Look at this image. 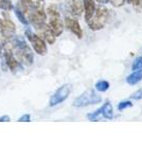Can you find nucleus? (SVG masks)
<instances>
[{"label": "nucleus", "instance_id": "f257e3e1", "mask_svg": "<svg viewBox=\"0 0 142 159\" xmlns=\"http://www.w3.org/2000/svg\"><path fill=\"white\" fill-rule=\"evenodd\" d=\"M13 43L15 45L17 55L19 57L20 61H22L27 66L32 65L33 61H34V56H33L32 50L30 49V47L28 46V43H25L24 38L16 36L13 39Z\"/></svg>", "mask_w": 142, "mask_h": 159}, {"label": "nucleus", "instance_id": "f03ea898", "mask_svg": "<svg viewBox=\"0 0 142 159\" xmlns=\"http://www.w3.org/2000/svg\"><path fill=\"white\" fill-rule=\"evenodd\" d=\"M108 17H109V10L105 7H97L95 11L87 24L92 31L102 30L107 24Z\"/></svg>", "mask_w": 142, "mask_h": 159}, {"label": "nucleus", "instance_id": "7ed1b4c3", "mask_svg": "<svg viewBox=\"0 0 142 159\" xmlns=\"http://www.w3.org/2000/svg\"><path fill=\"white\" fill-rule=\"evenodd\" d=\"M47 14L49 17V28L55 35V37L59 36L64 31V24L62 21L61 14L54 6H50L48 7Z\"/></svg>", "mask_w": 142, "mask_h": 159}, {"label": "nucleus", "instance_id": "20e7f679", "mask_svg": "<svg viewBox=\"0 0 142 159\" xmlns=\"http://www.w3.org/2000/svg\"><path fill=\"white\" fill-rule=\"evenodd\" d=\"M101 101H102L101 96H99L94 89H89V90L83 92L80 97H77L73 101L72 105L74 107H86L88 105L99 104Z\"/></svg>", "mask_w": 142, "mask_h": 159}, {"label": "nucleus", "instance_id": "39448f33", "mask_svg": "<svg viewBox=\"0 0 142 159\" xmlns=\"http://www.w3.org/2000/svg\"><path fill=\"white\" fill-rule=\"evenodd\" d=\"M25 36L30 40L33 49H34V51L37 54H39V55L47 54V51H48L47 45H46V42L39 36V35L34 34V33H32V31L30 29H27L25 30Z\"/></svg>", "mask_w": 142, "mask_h": 159}, {"label": "nucleus", "instance_id": "423d86ee", "mask_svg": "<svg viewBox=\"0 0 142 159\" xmlns=\"http://www.w3.org/2000/svg\"><path fill=\"white\" fill-rule=\"evenodd\" d=\"M71 91V85L70 84H65V85L61 86L59 88L52 94L49 101V105L50 106H56L57 104H61L68 98Z\"/></svg>", "mask_w": 142, "mask_h": 159}, {"label": "nucleus", "instance_id": "0eeeda50", "mask_svg": "<svg viewBox=\"0 0 142 159\" xmlns=\"http://www.w3.org/2000/svg\"><path fill=\"white\" fill-rule=\"evenodd\" d=\"M36 30H37L39 36L42 37L45 42H47L48 43H50V45H53V43H55L56 37H55V35L53 34V32L51 31L50 28H49V25H47L46 24H42L36 27Z\"/></svg>", "mask_w": 142, "mask_h": 159}, {"label": "nucleus", "instance_id": "6e6552de", "mask_svg": "<svg viewBox=\"0 0 142 159\" xmlns=\"http://www.w3.org/2000/svg\"><path fill=\"white\" fill-rule=\"evenodd\" d=\"M28 14H29V19L31 20V22H32L35 27H37V25H39L42 24H45V20H46L47 15H46V12L44 9L29 11Z\"/></svg>", "mask_w": 142, "mask_h": 159}, {"label": "nucleus", "instance_id": "1a4fd4ad", "mask_svg": "<svg viewBox=\"0 0 142 159\" xmlns=\"http://www.w3.org/2000/svg\"><path fill=\"white\" fill-rule=\"evenodd\" d=\"M65 25L69 31H71L77 38L83 37V31H82L81 25L76 19L71 18V17H66L65 18Z\"/></svg>", "mask_w": 142, "mask_h": 159}, {"label": "nucleus", "instance_id": "9d476101", "mask_svg": "<svg viewBox=\"0 0 142 159\" xmlns=\"http://www.w3.org/2000/svg\"><path fill=\"white\" fill-rule=\"evenodd\" d=\"M67 10L74 16H81L84 12L83 0H67Z\"/></svg>", "mask_w": 142, "mask_h": 159}, {"label": "nucleus", "instance_id": "9b49d317", "mask_svg": "<svg viewBox=\"0 0 142 159\" xmlns=\"http://www.w3.org/2000/svg\"><path fill=\"white\" fill-rule=\"evenodd\" d=\"M15 25L10 19L0 20V31L4 37H11L15 33Z\"/></svg>", "mask_w": 142, "mask_h": 159}, {"label": "nucleus", "instance_id": "f8f14e48", "mask_svg": "<svg viewBox=\"0 0 142 159\" xmlns=\"http://www.w3.org/2000/svg\"><path fill=\"white\" fill-rule=\"evenodd\" d=\"M22 7L25 12L44 9V0H22Z\"/></svg>", "mask_w": 142, "mask_h": 159}, {"label": "nucleus", "instance_id": "ddd939ff", "mask_svg": "<svg viewBox=\"0 0 142 159\" xmlns=\"http://www.w3.org/2000/svg\"><path fill=\"white\" fill-rule=\"evenodd\" d=\"M84 12H85V20L86 22L91 18L95 11V1L94 0H83Z\"/></svg>", "mask_w": 142, "mask_h": 159}, {"label": "nucleus", "instance_id": "4468645a", "mask_svg": "<svg viewBox=\"0 0 142 159\" xmlns=\"http://www.w3.org/2000/svg\"><path fill=\"white\" fill-rule=\"evenodd\" d=\"M99 110H100V114H101V116H102V118H105V119H108V120L113 119V108L109 101L105 102V104L103 105L102 107H100Z\"/></svg>", "mask_w": 142, "mask_h": 159}, {"label": "nucleus", "instance_id": "2eb2a0df", "mask_svg": "<svg viewBox=\"0 0 142 159\" xmlns=\"http://www.w3.org/2000/svg\"><path fill=\"white\" fill-rule=\"evenodd\" d=\"M141 81H142V69L135 70L133 73H131L126 78V83L130 84V85H136V84H138Z\"/></svg>", "mask_w": 142, "mask_h": 159}, {"label": "nucleus", "instance_id": "dca6fc26", "mask_svg": "<svg viewBox=\"0 0 142 159\" xmlns=\"http://www.w3.org/2000/svg\"><path fill=\"white\" fill-rule=\"evenodd\" d=\"M4 56H6V61H7V66H9V68L11 69L12 71L16 70L18 67V61L16 58L14 57V55H13L10 51H7Z\"/></svg>", "mask_w": 142, "mask_h": 159}, {"label": "nucleus", "instance_id": "f3484780", "mask_svg": "<svg viewBox=\"0 0 142 159\" xmlns=\"http://www.w3.org/2000/svg\"><path fill=\"white\" fill-rule=\"evenodd\" d=\"M109 82L105 81V80H100L95 83V89L100 92H105L109 89Z\"/></svg>", "mask_w": 142, "mask_h": 159}, {"label": "nucleus", "instance_id": "a211bd4d", "mask_svg": "<svg viewBox=\"0 0 142 159\" xmlns=\"http://www.w3.org/2000/svg\"><path fill=\"white\" fill-rule=\"evenodd\" d=\"M15 14H16V16H17V19H19V21L21 22V24H24L25 25L29 24V21L27 20V18H25V13L22 12V10H20L19 7H15Z\"/></svg>", "mask_w": 142, "mask_h": 159}, {"label": "nucleus", "instance_id": "6ab92c4d", "mask_svg": "<svg viewBox=\"0 0 142 159\" xmlns=\"http://www.w3.org/2000/svg\"><path fill=\"white\" fill-rule=\"evenodd\" d=\"M142 69V56H138L134 60L133 64H131V70H139Z\"/></svg>", "mask_w": 142, "mask_h": 159}, {"label": "nucleus", "instance_id": "aec40b11", "mask_svg": "<svg viewBox=\"0 0 142 159\" xmlns=\"http://www.w3.org/2000/svg\"><path fill=\"white\" fill-rule=\"evenodd\" d=\"M0 9L6 10V11H11L13 9L11 0H0Z\"/></svg>", "mask_w": 142, "mask_h": 159}, {"label": "nucleus", "instance_id": "412c9836", "mask_svg": "<svg viewBox=\"0 0 142 159\" xmlns=\"http://www.w3.org/2000/svg\"><path fill=\"white\" fill-rule=\"evenodd\" d=\"M133 106V103H131V101H122L120 102V103L118 104V109L120 110H124L126 108H130V107Z\"/></svg>", "mask_w": 142, "mask_h": 159}, {"label": "nucleus", "instance_id": "4be33fe9", "mask_svg": "<svg viewBox=\"0 0 142 159\" xmlns=\"http://www.w3.org/2000/svg\"><path fill=\"white\" fill-rule=\"evenodd\" d=\"M127 2L135 7L137 11L142 9V0H127Z\"/></svg>", "mask_w": 142, "mask_h": 159}, {"label": "nucleus", "instance_id": "5701e85b", "mask_svg": "<svg viewBox=\"0 0 142 159\" xmlns=\"http://www.w3.org/2000/svg\"><path fill=\"white\" fill-rule=\"evenodd\" d=\"M108 1L112 3V7H120L125 3V0H108Z\"/></svg>", "mask_w": 142, "mask_h": 159}, {"label": "nucleus", "instance_id": "b1692460", "mask_svg": "<svg viewBox=\"0 0 142 159\" xmlns=\"http://www.w3.org/2000/svg\"><path fill=\"white\" fill-rule=\"evenodd\" d=\"M19 122H30L31 121V116L29 114L27 115H24V116H21L19 118V120H18Z\"/></svg>", "mask_w": 142, "mask_h": 159}, {"label": "nucleus", "instance_id": "393cba45", "mask_svg": "<svg viewBox=\"0 0 142 159\" xmlns=\"http://www.w3.org/2000/svg\"><path fill=\"white\" fill-rule=\"evenodd\" d=\"M131 98L135 99V100L141 99V98H142V89H141L140 91H138V92H136V93H134L133 96H131Z\"/></svg>", "mask_w": 142, "mask_h": 159}, {"label": "nucleus", "instance_id": "a878e982", "mask_svg": "<svg viewBox=\"0 0 142 159\" xmlns=\"http://www.w3.org/2000/svg\"><path fill=\"white\" fill-rule=\"evenodd\" d=\"M7 121H10V117L9 116L0 117V122H7Z\"/></svg>", "mask_w": 142, "mask_h": 159}, {"label": "nucleus", "instance_id": "bb28decb", "mask_svg": "<svg viewBox=\"0 0 142 159\" xmlns=\"http://www.w3.org/2000/svg\"><path fill=\"white\" fill-rule=\"evenodd\" d=\"M94 1L100 2V3H106V2H108V0H94Z\"/></svg>", "mask_w": 142, "mask_h": 159}, {"label": "nucleus", "instance_id": "cd10ccee", "mask_svg": "<svg viewBox=\"0 0 142 159\" xmlns=\"http://www.w3.org/2000/svg\"><path fill=\"white\" fill-rule=\"evenodd\" d=\"M1 50H2V49H1V46H0V53H1Z\"/></svg>", "mask_w": 142, "mask_h": 159}]
</instances>
